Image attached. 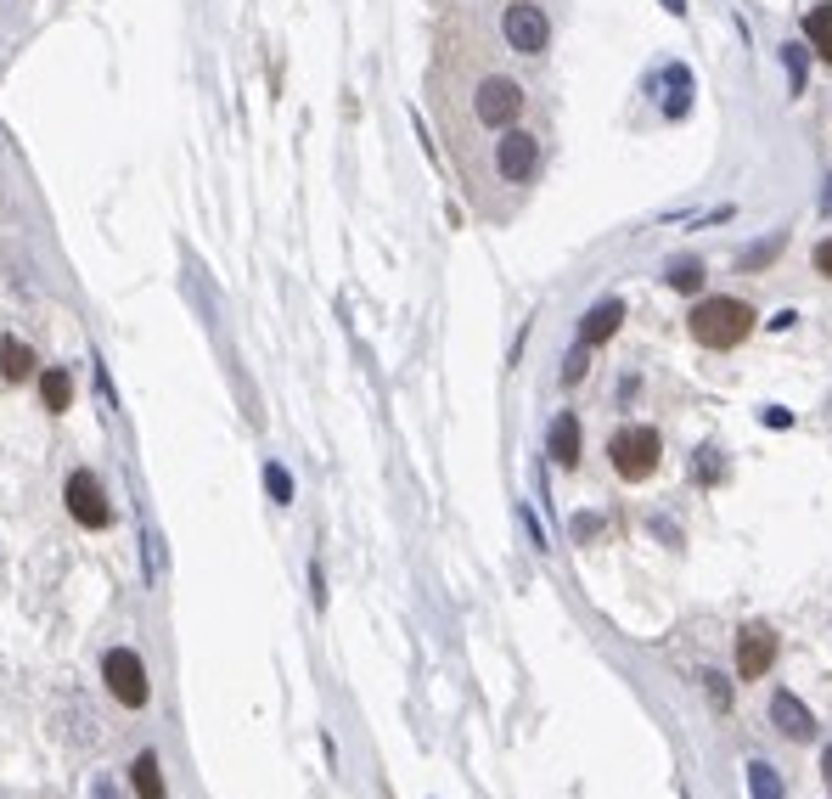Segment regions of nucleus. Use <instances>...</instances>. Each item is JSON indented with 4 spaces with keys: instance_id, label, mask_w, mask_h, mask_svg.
<instances>
[{
    "instance_id": "obj_2",
    "label": "nucleus",
    "mask_w": 832,
    "mask_h": 799,
    "mask_svg": "<svg viewBox=\"0 0 832 799\" xmlns=\"http://www.w3.org/2000/svg\"><path fill=\"white\" fill-rule=\"evenodd\" d=\"M608 462H613V474L624 485H642L658 474V462H664V440L658 429H647V422H630V429H619L608 440Z\"/></svg>"
},
{
    "instance_id": "obj_14",
    "label": "nucleus",
    "mask_w": 832,
    "mask_h": 799,
    "mask_svg": "<svg viewBox=\"0 0 832 799\" xmlns=\"http://www.w3.org/2000/svg\"><path fill=\"white\" fill-rule=\"evenodd\" d=\"M130 783H135L141 799H164V772H158V755H153V748H141V755H135Z\"/></svg>"
},
{
    "instance_id": "obj_6",
    "label": "nucleus",
    "mask_w": 832,
    "mask_h": 799,
    "mask_svg": "<svg viewBox=\"0 0 832 799\" xmlns=\"http://www.w3.org/2000/svg\"><path fill=\"white\" fill-rule=\"evenodd\" d=\"M473 113H478V124H489V130H507V124L523 113V85L507 79V74L478 79V90H473Z\"/></svg>"
},
{
    "instance_id": "obj_15",
    "label": "nucleus",
    "mask_w": 832,
    "mask_h": 799,
    "mask_svg": "<svg viewBox=\"0 0 832 799\" xmlns=\"http://www.w3.org/2000/svg\"><path fill=\"white\" fill-rule=\"evenodd\" d=\"M40 400H45V411H68L74 406V378L63 366H45V378H40Z\"/></svg>"
},
{
    "instance_id": "obj_27",
    "label": "nucleus",
    "mask_w": 832,
    "mask_h": 799,
    "mask_svg": "<svg viewBox=\"0 0 832 799\" xmlns=\"http://www.w3.org/2000/svg\"><path fill=\"white\" fill-rule=\"evenodd\" d=\"M821 209H832V180H827V192H821Z\"/></svg>"
},
{
    "instance_id": "obj_18",
    "label": "nucleus",
    "mask_w": 832,
    "mask_h": 799,
    "mask_svg": "<svg viewBox=\"0 0 832 799\" xmlns=\"http://www.w3.org/2000/svg\"><path fill=\"white\" fill-rule=\"evenodd\" d=\"M669 288H675V293H698V288H703V265H698V259H675V265H669Z\"/></svg>"
},
{
    "instance_id": "obj_26",
    "label": "nucleus",
    "mask_w": 832,
    "mask_h": 799,
    "mask_svg": "<svg viewBox=\"0 0 832 799\" xmlns=\"http://www.w3.org/2000/svg\"><path fill=\"white\" fill-rule=\"evenodd\" d=\"M664 7H669V12H675V18H680V12H687V0H664Z\"/></svg>"
},
{
    "instance_id": "obj_21",
    "label": "nucleus",
    "mask_w": 832,
    "mask_h": 799,
    "mask_svg": "<svg viewBox=\"0 0 832 799\" xmlns=\"http://www.w3.org/2000/svg\"><path fill=\"white\" fill-rule=\"evenodd\" d=\"M90 799H119V783L113 777H90Z\"/></svg>"
},
{
    "instance_id": "obj_25",
    "label": "nucleus",
    "mask_w": 832,
    "mask_h": 799,
    "mask_svg": "<svg viewBox=\"0 0 832 799\" xmlns=\"http://www.w3.org/2000/svg\"><path fill=\"white\" fill-rule=\"evenodd\" d=\"M821 783H827V794H832V743L821 748Z\"/></svg>"
},
{
    "instance_id": "obj_12",
    "label": "nucleus",
    "mask_w": 832,
    "mask_h": 799,
    "mask_svg": "<svg viewBox=\"0 0 832 799\" xmlns=\"http://www.w3.org/2000/svg\"><path fill=\"white\" fill-rule=\"evenodd\" d=\"M658 85H664V113L669 119H687V108H692V74L675 63V68H664Z\"/></svg>"
},
{
    "instance_id": "obj_10",
    "label": "nucleus",
    "mask_w": 832,
    "mask_h": 799,
    "mask_svg": "<svg viewBox=\"0 0 832 799\" xmlns=\"http://www.w3.org/2000/svg\"><path fill=\"white\" fill-rule=\"evenodd\" d=\"M770 721H776L781 737H794V743L816 737V721H810V710H805L794 692H776V698H770Z\"/></svg>"
},
{
    "instance_id": "obj_20",
    "label": "nucleus",
    "mask_w": 832,
    "mask_h": 799,
    "mask_svg": "<svg viewBox=\"0 0 832 799\" xmlns=\"http://www.w3.org/2000/svg\"><path fill=\"white\" fill-rule=\"evenodd\" d=\"M579 378H585V344H579V349L568 355V366H563V384H579Z\"/></svg>"
},
{
    "instance_id": "obj_3",
    "label": "nucleus",
    "mask_w": 832,
    "mask_h": 799,
    "mask_svg": "<svg viewBox=\"0 0 832 799\" xmlns=\"http://www.w3.org/2000/svg\"><path fill=\"white\" fill-rule=\"evenodd\" d=\"M63 501H68V512H74V524H79V530H108V524H113L108 490H102V479H96L90 467H74V474H68Z\"/></svg>"
},
{
    "instance_id": "obj_22",
    "label": "nucleus",
    "mask_w": 832,
    "mask_h": 799,
    "mask_svg": "<svg viewBox=\"0 0 832 799\" xmlns=\"http://www.w3.org/2000/svg\"><path fill=\"white\" fill-rule=\"evenodd\" d=\"M146 563H153V575L164 569V541H158V530H153V535H146Z\"/></svg>"
},
{
    "instance_id": "obj_24",
    "label": "nucleus",
    "mask_w": 832,
    "mask_h": 799,
    "mask_svg": "<svg viewBox=\"0 0 832 799\" xmlns=\"http://www.w3.org/2000/svg\"><path fill=\"white\" fill-rule=\"evenodd\" d=\"M816 270H821V276H827V281H832V237H827V243H821V248H816Z\"/></svg>"
},
{
    "instance_id": "obj_1",
    "label": "nucleus",
    "mask_w": 832,
    "mask_h": 799,
    "mask_svg": "<svg viewBox=\"0 0 832 799\" xmlns=\"http://www.w3.org/2000/svg\"><path fill=\"white\" fill-rule=\"evenodd\" d=\"M687 326H692V339H698L703 349H737V344L754 333V310H748L743 299H703V304L687 315Z\"/></svg>"
},
{
    "instance_id": "obj_17",
    "label": "nucleus",
    "mask_w": 832,
    "mask_h": 799,
    "mask_svg": "<svg viewBox=\"0 0 832 799\" xmlns=\"http://www.w3.org/2000/svg\"><path fill=\"white\" fill-rule=\"evenodd\" d=\"M748 794H754V799H781V777H776L770 761H754V766H748Z\"/></svg>"
},
{
    "instance_id": "obj_23",
    "label": "nucleus",
    "mask_w": 832,
    "mask_h": 799,
    "mask_svg": "<svg viewBox=\"0 0 832 799\" xmlns=\"http://www.w3.org/2000/svg\"><path fill=\"white\" fill-rule=\"evenodd\" d=\"M788 68H794V85L805 90V52H799V45H788Z\"/></svg>"
},
{
    "instance_id": "obj_11",
    "label": "nucleus",
    "mask_w": 832,
    "mask_h": 799,
    "mask_svg": "<svg viewBox=\"0 0 832 799\" xmlns=\"http://www.w3.org/2000/svg\"><path fill=\"white\" fill-rule=\"evenodd\" d=\"M546 445H552V462H557V467H579V417H574V411H563V417L552 422V440H546Z\"/></svg>"
},
{
    "instance_id": "obj_28",
    "label": "nucleus",
    "mask_w": 832,
    "mask_h": 799,
    "mask_svg": "<svg viewBox=\"0 0 832 799\" xmlns=\"http://www.w3.org/2000/svg\"><path fill=\"white\" fill-rule=\"evenodd\" d=\"M827 422H832V395H827Z\"/></svg>"
},
{
    "instance_id": "obj_9",
    "label": "nucleus",
    "mask_w": 832,
    "mask_h": 799,
    "mask_svg": "<svg viewBox=\"0 0 832 799\" xmlns=\"http://www.w3.org/2000/svg\"><path fill=\"white\" fill-rule=\"evenodd\" d=\"M619 321H624V299H602V304H591V310H585V321H579V344H585V349L608 344V339L619 333Z\"/></svg>"
},
{
    "instance_id": "obj_16",
    "label": "nucleus",
    "mask_w": 832,
    "mask_h": 799,
    "mask_svg": "<svg viewBox=\"0 0 832 799\" xmlns=\"http://www.w3.org/2000/svg\"><path fill=\"white\" fill-rule=\"evenodd\" d=\"M29 366H34V355H29L23 339H0V371H7V378H29Z\"/></svg>"
},
{
    "instance_id": "obj_19",
    "label": "nucleus",
    "mask_w": 832,
    "mask_h": 799,
    "mask_svg": "<svg viewBox=\"0 0 832 799\" xmlns=\"http://www.w3.org/2000/svg\"><path fill=\"white\" fill-rule=\"evenodd\" d=\"M265 490H270V501H276V507H287V501H292V474H287L281 462H265Z\"/></svg>"
},
{
    "instance_id": "obj_4",
    "label": "nucleus",
    "mask_w": 832,
    "mask_h": 799,
    "mask_svg": "<svg viewBox=\"0 0 832 799\" xmlns=\"http://www.w3.org/2000/svg\"><path fill=\"white\" fill-rule=\"evenodd\" d=\"M102 681H108V692L124 703V710H141V703L153 698V681H146V665H141L135 647H113L108 653V659H102Z\"/></svg>"
},
{
    "instance_id": "obj_5",
    "label": "nucleus",
    "mask_w": 832,
    "mask_h": 799,
    "mask_svg": "<svg viewBox=\"0 0 832 799\" xmlns=\"http://www.w3.org/2000/svg\"><path fill=\"white\" fill-rule=\"evenodd\" d=\"M501 34H507V45L518 57H541L552 45V23H546V12L534 7V0H512V7L501 12Z\"/></svg>"
},
{
    "instance_id": "obj_7",
    "label": "nucleus",
    "mask_w": 832,
    "mask_h": 799,
    "mask_svg": "<svg viewBox=\"0 0 832 799\" xmlns=\"http://www.w3.org/2000/svg\"><path fill=\"white\" fill-rule=\"evenodd\" d=\"M496 169H501V180H512V186L534 180V169H541V141H534L529 130H507V135L496 141Z\"/></svg>"
},
{
    "instance_id": "obj_13",
    "label": "nucleus",
    "mask_w": 832,
    "mask_h": 799,
    "mask_svg": "<svg viewBox=\"0 0 832 799\" xmlns=\"http://www.w3.org/2000/svg\"><path fill=\"white\" fill-rule=\"evenodd\" d=\"M805 40H810V52H816L821 63H832V0L810 7V18H805Z\"/></svg>"
},
{
    "instance_id": "obj_8",
    "label": "nucleus",
    "mask_w": 832,
    "mask_h": 799,
    "mask_svg": "<svg viewBox=\"0 0 832 799\" xmlns=\"http://www.w3.org/2000/svg\"><path fill=\"white\" fill-rule=\"evenodd\" d=\"M770 665H776V631L770 625H743L737 631V676L759 681Z\"/></svg>"
}]
</instances>
